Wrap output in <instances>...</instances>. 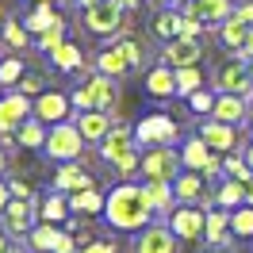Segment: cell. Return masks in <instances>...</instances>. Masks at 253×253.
Segmentation results:
<instances>
[{
  "label": "cell",
  "instance_id": "ab89813d",
  "mask_svg": "<svg viewBox=\"0 0 253 253\" xmlns=\"http://www.w3.org/2000/svg\"><path fill=\"white\" fill-rule=\"evenodd\" d=\"M16 81H23V62L19 58H4L0 62V84H16Z\"/></svg>",
  "mask_w": 253,
  "mask_h": 253
},
{
  "label": "cell",
  "instance_id": "603a6c76",
  "mask_svg": "<svg viewBox=\"0 0 253 253\" xmlns=\"http://www.w3.org/2000/svg\"><path fill=\"white\" fill-rule=\"evenodd\" d=\"M250 23H242V19L238 16H230V19H222L219 23V42L226 50H234V54H242V50H246V42H250Z\"/></svg>",
  "mask_w": 253,
  "mask_h": 253
},
{
  "label": "cell",
  "instance_id": "9c48e42d",
  "mask_svg": "<svg viewBox=\"0 0 253 253\" xmlns=\"http://www.w3.org/2000/svg\"><path fill=\"white\" fill-rule=\"evenodd\" d=\"M180 161L188 165L192 173H204V176H215V173L222 169L219 158H215V150H211V146H207L200 134H196V138H188V142L180 146Z\"/></svg>",
  "mask_w": 253,
  "mask_h": 253
},
{
  "label": "cell",
  "instance_id": "f6af8a7d",
  "mask_svg": "<svg viewBox=\"0 0 253 253\" xmlns=\"http://www.w3.org/2000/svg\"><path fill=\"white\" fill-rule=\"evenodd\" d=\"M234 16L242 19V23H253V0H246V4H238V8H234Z\"/></svg>",
  "mask_w": 253,
  "mask_h": 253
},
{
  "label": "cell",
  "instance_id": "11a10c76",
  "mask_svg": "<svg viewBox=\"0 0 253 253\" xmlns=\"http://www.w3.org/2000/svg\"><path fill=\"white\" fill-rule=\"evenodd\" d=\"M4 250H8V238H4V234H0V253H4Z\"/></svg>",
  "mask_w": 253,
  "mask_h": 253
},
{
  "label": "cell",
  "instance_id": "6da1fadb",
  "mask_svg": "<svg viewBox=\"0 0 253 253\" xmlns=\"http://www.w3.org/2000/svg\"><path fill=\"white\" fill-rule=\"evenodd\" d=\"M154 200H150V192L146 184H115L108 192V207H104V215L115 230H146L142 222L154 219Z\"/></svg>",
  "mask_w": 253,
  "mask_h": 253
},
{
  "label": "cell",
  "instance_id": "7c38bea8",
  "mask_svg": "<svg viewBox=\"0 0 253 253\" xmlns=\"http://www.w3.org/2000/svg\"><path fill=\"white\" fill-rule=\"evenodd\" d=\"M169 222H173V234L188 238V242H200L207 234V211H196V207H176Z\"/></svg>",
  "mask_w": 253,
  "mask_h": 253
},
{
  "label": "cell",
  "instance_id": "6125c7cd",
  "mask_svg": "<svg viewBox=\"0 0 253 253\" xmlns=\"http://www.w3.org/2000/svg\"><path fill=\"white\" fill-rule=\"evenodd\" d=\"M180 4H192V0H180Z\"/></svg>",
  "mask_w": 253,
  "mask_h": 253
},
{
  "label": "cell",
  "instance_id": "b9f144b4",
  "mask_svg": "<svg viewBox=\"0 0 253 253\" xmlns=\"http://www.w3.org/2000/svg\"><path fill=\"white\" fill-rule=\"evenodd\" d=\"M8 192H12V196H16V200H31V188H27V180H8Z\"/></svg>",
  "mask_w": 253,
  "mask_h": 253
},
{
  "label": "cell",
  "instance_id": "52a82bcc",
  "mask_svg": "<svg viewBox=\"0 0 253 253\" xmlns=\"http://www.w3.org/2000/svg\"><path fill=\"white\" fill-rule=\"evenodd\" d=\"M215 88H219V96H222V92L253 96V69H250V62L219 65V69H215Z\"/></svg>",
  "mask_w": 253,
  "mask_h": 253
},
{
  "label": "cell",
  "instance_id": "484cf974",
  "mask_svg": "<svg viewBox=\"0 0 253 253\" xmlns=\"http://www.w3.org/2000/svg\"><path fill=\"white\" fill-rule=\"evenodd\" d=\"M50 62H54L58 73H73V69H81V62H84V50H81L77 42H69V39H65L62 46L50 54Z\"/></svg>",
  "mask_w": 253,
  "mask_h": 253
},
{
  "label": "cell",
  "instance_id": "5b68a950",
  "mask_svg": "<svg viewBox=\"0 0 253 253\" xmlns=\"http://www.w3.org/2000/svg\"><path fill=\"white\" fill-rule=\"evenodd\" d=\"M180 154H173V146H154L150 154H142V176L146 180H176L180 176Z\"/></svg>",
  "mask_w": 253,
  "mask_h": 253
},
{
  "label": "cell",
  "instance_id": "8fae6325",
  "mask_svg": "<svg viewBox=\"0 0 253 253\" xmlns=\"http://www.w3.org/2000/svg\"><path fill=\"white\" fill-rule=\"evenodd\" d=\"M200 58H204V46H200L196 39H188V35H180V39H173V42H165V50H161V62L173 65V69L200 65Z\"/></svg>",
  "mask_w": 253,
  "mask_h": 253
},
{
  "label": "cell",
  "instance_id": "8992f818",
  "mask_svg": "<svg viewBox=\"0 0 253 253\" xmlns=\"http://www.w3.org/2000/svg\"><path fill=\"white\" fill-rule=\"evenodd\" d=\"M123 12L126 8H119L115 0L88 4V8H84V27H88L92 35H115L119 27H123Z\"/></svg>",
  "mask_w": 253,
  "mask_h": 253
},
{
  "label": "cell",
  "instance_id": "277c9868",
  "mask_svg": "<svg viewBox=\"0 0 253 253\" xmlns=\"http://www.w3.org/2000/svg\"><path fill=\"white\" fill-rule=\"evenodd\" d=\"M81 150H84V134H81L77 123H54L46 134V154L54 161H73L81 158Z\"/></svg>",
  "mask_w": 253,
  "mask_h": 253
},
{
  "label": "cell",
  "instance_id": "6f0895ef",
  "mask_svg": "<svg viewBox=\"0 0 253 253\" xmlns=\"http://www.w3.org/2000/svg\"><path fill=\"white\" fill-rule=\"evenodd\" d=\"M88 4H100V0H81V8H88Z\"/></svg>",
  "mask_w": 253,
  "mask_h": 253
},
{
  "label": "cell",
  "instance_id": "bcb514c9",
  "mask_svg": "<svg viewBox=\"0 0 253 253\" xmlns=\"http://www.w3.org/2000/svg\"><path fill=\"white\" fill-rule=\"evenodd\" d=\"M19 92H39V77H23L19 81Z\"/></svg>",
  "mask_w": 253,
  "mask_h": 253
},
{
  "label": "cell",
  "instance_id": "d6986e66",
  "mask_svg": "<svg viewBox=\"0 0 253 253\" xmlns=\"http://www.w3.org/2000/svg\"><path fill=\"white\" fill-rule=\"evenodd\" d=\"M96 69H100V73H108V77H123V73H130V69H134V65H130V54H126V46H123V39H119L115 46L100 50Z\"/></svg>",
  "mask_w": 253,
  "mask_h": 253
},
{
  "label": "cell",
  "instance_id": "94428289",
  "mask_svg": "<svg viewBox=\"0 0 253 253\" xmlns=\"http://www.w3.org/2000/svg\"><path fill=\"white\" fill-rule=\"evenodd\" d=\"M158 4H169V0H158Z\"/></svg>",
  "mask_w": 253,
  "mask_h": 253
},
{
  "label": "cell",
  "instance_id": "ba28073f",
  "mask_svg": "<svg viewBox=\"0 0 253 253\" xmlns=\"http://www.w3.org/2000/svg\"><path fill=\"white\" fill-rule=\"evenodd\" d=\"M138 146H173L176 138V119L173 115H146L142 123L134 126Z\"/></svg>",
  "mask_w": 253,
  "mask_h": 253
},
{
  "label": "cell",
  "instance_id": "1f68e13d",
  "mask_svg": "<svg viewBox=\"0 0 253 253\" xmlns=\"http://www.w3.org/2000/svg\"><path fill=\"white\" fill-rule=\"evenodd\" d=\"M73 207H69V200L65 196H58V192H50L46 200H42V207H39V215H42V222H65V215H69Z\"/></svg>",
  "mask_w": 253,
  "mask_h": 253
},
{
  "label": "cell",
  "instance_id": "7402d4cb",
  "mask_svg": "<svg viewBox=\"0 0 253 253\" xmlns=\"http://www.w3.org/2000/svg\"><path fill=\"white\" fill-rule=\"evenodd\" d=\"M215 119H222V123H242V119H250V104H246V96H234V92H222L219 100H215V111H211Z\"/></svg>",
  "mask_w": 253,
  "mask_h": 253
},
{
  "label": "cell",
  "instance_id": "7bdbcfd3",
  "mask_svg": "<svg viewBox=\"0 0 253 253\" xmlns=\"http://www.w3.org/2000/svg\"><path fill=\"white\" fill-rule=\"evenodd\" d=\"M123 46H126V54H130V65L138 69V65H142V46H138L134 39H123Z\"/></svg>",
  "mask_w": 253,
  "mask_h": 253
},
{
  "label": "cell",
  "instance_id": "7a4b0ae2",
  "mask_svg": "<svg viewBox=\"0 0 253 253\" xmlns=\"http://www.w3.org/2000/svg\"><path fill=\"white\" fill-rule=\"evenodd\" d=\"M100 158L108 161V165H115V173L119 176H130L142 169V154H138V134L130 130V126L115 123L111 126V134L100 142Z\"/></svg>",
  "mask_w": 253,
  "mask_h": 253
},
{
  "label": "cell",
  "instance_id": "60d3db41",
  "mask_svg": "<svg viewBox=\"0 0 253 253\" xmlns=\"http://www.w3.org/2000/svg\"><path fill=\"white\" fill-rule=\"evenodd\" d=\"M222 169H226V176H234V180H250L253 169H250V161L246 158H226L222 161Z\"/></svg>",
  "mask_w": 253,
  "mask_h": 253
},
{
  "label": "cell",
  "instance_id": "cb8c5ba5",
  "mask_svg": "<svg viewBox=\"0 0 253 253\" xmlns=\"http://www.w3.org/2000/svg\"><path fill=\"white\" fill-rule=\"evenodd\" d=\"M146 92L150 96H173L176 92V69L165 65V62H161L158 69H150V73H146Z\"/></svg>",
  "mask_w": 253,
  "mask_h": 253
},
{
  "label": "cell",
  "instance_id": "2e32d148",
  "mask_svg": "<svg viewBox=\"0 0 253 253\" xmlns=\"http://www.w3.org/2000/svg\"><path fill=\"white\" fill-rule=\"evenodd\" d=\"M73 108V100L62 92H39L35 96V115L42 119V123H65V115Z\"/></svg>",
  "mask_w": 253,
  "mask_h": 253
},
{
  "label": "cell",
  "instance_id": "681fc988",
  "mask_svg": "<svg viewBox=\"0 0 253 253\" xmlns=\"http://www.w3.org/2000/svg\"><path fill=\"white\" fill-rule=\"evenodd\" d=\"M115 4H119V8H126V12H130V8H142V0H115Z\"/></svg>",
  "mask_w": 253,
  "mask_h": 253
},
{
  "label": "cell",
  "instance_id": "7dc6e473",
  "mask_svg": "<svg viewBox=\"0 0 253 253\" xmlns=\"http://www.w3.org/2000/svg\"><path fill=\"white\" fill-rule=\"evenodd\" d=\"M12 204V192H8V184H0V211Z\"/></svg>",
  "mask_w": 253,
  "mask_h": 253
},
{
  "label": "cell",
  "instance_id": "ffe728a7",
  "mask_svg": "<svg viewBox=\"0 0 253 253\" xmlns=\"http://www.w3.org/2000/svg\"><path fill=\"white\" fill-rule=\"evenodd\" d=\"M62 234H65V230H58L54 222H35L31 234H27V250H31V253H58Z\"/></svg>",
  "mask_w": 253,
  "mask_h": 253
},
{
  "label": "cell",
  "instance_id": "9f6ffc18",
  "mask_svg": "<svg viewBox=\"0 0 253 253\" xmlns=\"http://www.w3.org/2000/svg\"><path fill=\"white\" fill-rule=\"evenodd\" d=\"M4 165H8V161H4V150H0V173H4Z\"/></svg>",
  "mask_w": 253,
  "mask_h": 253
},
{
  "label": "cell",
  "instance_id": "5bb4252c",
  "mask_svg": "<svg viewBox=\"0 0 253 253\" xmlns=\"http://www.w3.org/2000/svg\"><path fill=\"white\" fill-rule=\"evenodd\" d=\"M4 215V230L8 234H31V226H35V204L31 200H16L12 196V204L0 211Z\"/></svg>",
  "mask_w": 253,
  "mask_h": 253
},
{
  "label": "cell",
  "instance_id": "4fadbf2b",
  "mask_svg": "<svg viewBox=\"0 0 253 253\" xmlns=\"http://www.w3.org/2000/svg\"><path fill=\"white\" fill-rule=\"evenodd\" d=\"M134 253H176V234H173V226H161V222L146 226L142 234L134 238Z\"/></svg>",
  "mask_w": 253,
  "mask_h": 253
},
{
  "label": "cell",
  "instance_id": "d6a6232c",
  "mask_svg": "<svg viewBox=\"0 0 253 253\" xmlns=\"http://www.w3.org/2000/svg\"><path fill=\"white\" fill-rule=\"evenodd\" d=\"M42 119L39 115H31L27 123L19 126V146H27V150H39V146H46V130H42Z\"/></svg>",
  "mask_w": 253,
  "mask_h": 253
},
{
  "label": "cell",
  "instance_id": "74e56055",
  "mask_svg": "<svg viewBox=\"0 0 253 253\" xmlns=\"http://www.w3.org/2000/svg\"><path fill=\"white\" fill-rule=\"evenodd\" d=\"M62 42H65V19H58V23L50 27V31L39 35V42H35V46H39V50H46V54H54V50L62 46Z\"/></svg>",
  "mask_w": 253,
  "mask_h": 253
},
{
  "label": "cell",
  "instance_id": "3957f363",
  "mask_svg": "<svg viewBox=\"0 0 253 253\" xmlns=\"http://www.w3.org/2000/svg\"><path fill=\"white\" fill-rule=\"evenodd\" d=\"M73 108L77 111H111L115 108V100H119V84H115V77H108V73H92V77H84L73 88Z\"/></svg>",
  "mask_w": 253,
  "mask_h": 253
},
{
  "label": "cell",
  "instance_id": "d4e9b609",
  "mask_svg": "<svg viewBox=\"0 0 253 253\" xmlns=\"http://www.w3.org/2000/svg\"><path fill=\"white\" fill-rule=\"evenodd\" d=\"M184 12H173V8H165V12H158L154 16V35L158 39H165V42H173V39H180L184 35Z\"/></svg>",
  "mask_w": 253,
  "mask_h": 253
},
{
  "label": "cell",
  "instance_id": "ac0fdd59",
  "mask_svg": "<svg viewBox=\"0 0 253 253\" xmlns=\"http://www.w3.org/2000/svg\"><path fill=\"white\" fill-rule=\"evenodd\" d=\"M77 126L84 142H104L115 123H111V111H77Z\"/></svg>",
  "mask_w": 253,
  "mask_h": 253
},
{
  "label": "cell",
  "instance_id": "816d5d0a",
  "mask_svg": "<svg viewBox=\"0 0 253 253\" xmlns=\"http://www.w3.org/2000/svg\"><path fill=\"white\" fill-rule=\"evenodd\" d=\"M246 161H250V169H253V142L246 146Z\"/></svg>",
  "mask_w": 253,
  "mask_h": 253
},
{
  "label": "cell",
  "instance_id": "ee69618b",
  "mask_svg": "<svg viewBox=\"0 0 253 253\" xmlns=\"http://www.w3.org/2000/svg\"><path fill=\"white\" fill-rule=\"evenodd\" d=\"M81 253H119V250H115L111 242H88V246H84Z\"/></svg>",
  "mask_w": 253,
  "mask_h": 253
},
{
  "label": "cell",
  "instance_id": "9a60e30c",
  "mask_svg": "<svg viewBox=\"0 0 253 253\" xmlns=\"http://www.w3.org/2000/svg\"><path fill=\"white\" fill-rule=\"evenodd\" d=\"M200 138H204L211 150H238L242 134H238L234 123H222V119H211V123L200 126Z\"/></svg>",
  "mask_w": 253,
  "mask_h": 253
},
{
  "label": "cell",
  "instance_id": "83f0119b",
  "mask_svg": "<svg viewBox=\"0 0 253 253\" xmlns=\"http://www.w3.org/2000/svg\"><path fill=\"white\" fill-rule=\"evenodd\" d=\"M173 188H176V200L180 204H196L200 196H204V173H184V176H176L173 180Z\"/></svg>",
  "mask_w": 253,
  "mask_h": 253
},
{
  "label": "cell",
  "instance_id": "8d00e7d4",
  "mask_svg": "<svg viewBox=\"0 0 253 253\" xmlns=\"http://www.w3.org/2000/svg\"><path fill=\"white\" fill-rule=\"evenodd\" d=\"M230 230H234V238H253V207L230 211Z\"/></svg>",
  "mask_w": 253,
  "mask_h": 253
},
{
  "label": "cell",
  "instance_id": "f907efd6",
  "mask_svg": "<svg viewBox=\"0 0 253 253\" xmlns=\"http://www.w3.org/2000/svg\"><path fill=\"white\" fill-rule=\"evenodd\" d=\"M207 253H234V250H230V246L222 242V246H211V250H207Z\"/></svg>",
  "mask_w": 253,
  "mask_h": 253
},
{
  "label": "cell",
  "instance_id": "e0dca14e",
  "mask_svg": "<svg viewBox=\"0 0 253 253\" xmlns=\"http://www.w3.org/2000/svg\"><path fill=\"white\" fill-rule=\"evenodd\" d=\"M54 188L58 192H84V188H96L92 176H88V169H81L77 161H62V169L54 173Z\"/></svg>",
  "mask_w": 253,
  "mask_h": 253
},
{
  "label": "cell",
  "instance_id": "4dcf8cb0",
  "mask_svg": "<svg viewBox=\"0 0 253 253\" xmlns=\"http://www.w3.org/2000/svg\"><path fill=\"white\" fill-rule=\"evenodd\" d=\"M242 200H246V180H234V176H226V184L215 192V204L226 207V211L242 207Z\"/></svg>",
  "mask_w": 253,
  "mask_h": 253
},
{
  "label": "cell",
  "instance_id": "91938a15",
  "mask_svg": "<svg viewBox=\"0 0 253 253\" xmlns=\"http://www.w3.org/2000/svg\"><path fill=\"white\" fill-rule=\"evenodd\" d=\"M31 4H54V0H31Z\"/></svg>",
  "mask_w": 253,
  "mask_h": 253
},
{
  "label": "cell",
  "instance_id": "680465c9",
  "mask_svg": "<svg viewBox=\"0 0 253 253\" xmlns=\"http://www.w3.org/2000/svg\"><path fill=\"white\" fill-rule=\"evenodd\" d=\"M250 130H253V104H250Z\"/></svg>",
  "mask_w": 253,
  "mask_h": 253
},
{
  "label": "cell",
  "instance_id": "f1b7e54d",
  "mask_svg": "<svg viewBox=\"0 0 253 253\" xmlns=\"http://www.w3.org/2000/svg\"><path fill=\"white\" fill-rule=\"evenodd\" d=\"M69 207H73L77 215H96V211L108 207V196H100L96 188H84V192H73V196H69Z\"/></svg>",
  "mask_w": 253,
  "mask_h": 253
},
{
  "label": "cell",
  "instance_id": "836d02e7",
  "mask_svg": "<svg viewBox=\"0 0 253 253\" xmlns=\"http://www.w3.org/2000/svg\"><path fill=\"white\" fill-rule=\"evenodd\" d=\"M58 19H62V16H58V12L50 8V4H35V12L27 16V31L42 35V31H50V27L58 23Z\"/></svg>",
  "mask_w": 253,
  "mask_h": 253
},
{
  "label": "cell",
  "instance_id": "d590c367",
  "mask_svg": "<svg viewBox=\"0 0 253 253\" xmlns=\"http://www.w3.org/2000/svg\"><path fill=\"white\" fill-rule=\"evenodd\" d=\"M196 88H204V73H200L196 65H188V69H176V92L188 100Z\"/></svg>",
  "mask_w": 253,
  "mask_h": 253
},
{
  "label": "cell",
  "instance_id": "f35d334b",
  "mask_svg": "<svg viewBox=\"0 0 253 253\" xmlns=\"http://www.w3.org/2000/svg\"><path fill=\"white\" fill-rule=\"evenodd\" d=\"M215 100H219L215 92H207V88H196V92L188 96V108L196 111V115H207V111H215Z\"/></svg>",
  "mask_w": 253,
  "mask_h": 253
},
{
  "label": "cell",
  "instance_id": "f5cc1de1",
  "mask_svg": "<svg viewBox=\"0 0 253 253\" xmlns=\"http://www.w3.org/2000/svg\"><path fill=\"white\" fill-rule=\"evenodd\" d=\"M4 253H31V250H19V246H8Z\"/></svg>",
  "mask_w": 253,
  "mask_h": 253
},
{
  "label": "cell",
  "instance_id": "e575fe53",
  "mask_svg": "<svg viewBox=\"0 0 253 253\" xmlns=\"http://www.w3.org/2000/svg\"><path fill=\"white\" fill-rule=\"evenodd\" d=\"M4 42H8L12 50H27V46H31V31H27V23L8 19V23H4Z\"/></svg>",
  "mask_w": 253,
  "mask_h": 253
},
{
  "label": "cell",
  "instance_id": "f546056e",
  "mask_svg": "<svg viewBox=\"0 0 253 253\" xmlns=\"http://www.w3.org/2000/svg\"><path fill=\"white\" fill-rule=\"evenodd\" d=\"M146 192H150V200L161 215H173V196H176L173 180H146Z\"/></svg>",
  "mask_w": 253,
  "mask_h": 253
},
{
  "label": "cell",
  "instance_id": "44dd1931",
  "mask_svg": "<svg viewBox=\"0 0 253 253\" xmlns=\"http://www.w3.org/2000/svg\"><path fill=\"white\" fill-rule=\"evenodd\" d=\"M188 16L204 19V23H222V19L234 16V0H192Z\"/></svg>",
  "mask_w": 253,
  "mask_h": 253
},
{
  "label": "cell",
  "instance_id": "db71d44e",
  "mask_svg": "<svg viewBox=\"0 0 253 253\" xmlns=\"http://www.w3.org/2000/svg\"><path fill=\"white\" fill-rule=\"evenodd\" d=\"M4 23H8V19H4V8H0V39H4Z\"/></svg>",
  "mask_w": 253,
  "mask_h": 253
},
{
  "label": "cell",
  "instance_id": "30bf717a",
  "mask_svg": "<svg viewBox=\"0 0 253 253\" xmlns=\"http://www.w3.org/2000/svg\"><path fill=\"white\" fill-rule=\"evenodd\" d=\"M35 115V104L27 100V92H12V96H0V134L8 130H19Z\"/></svg>",
  "mask_w": 253,
  "mask_h": 253
},
{
  "label": "cell",
  "instance_id": "4316f807",
  "mask_svg": "<svg viewBox=\"0 0 253 253\" xmlns=\"http://www.w3.org/2000/svg\"><path fill=\"white\" fill-rule=\"evenodd\" d=\"M226 234H230V211H226V207L207 211V234H204V242H207V246H222Z\"/></svg>",
  "mask_w": 253,
  "mask_h": 253
},
{
  "label": "cell",
  "instance_id": "c3c4849f",
  "mask_svg": "<svg viewBox=\"0 0 253 253\" xmlns=\"http://www.w3.org/2000/svg\"><path fill=\"white\" fill-rule=\"evenodd\" d=\"M238 58H246V62H250V58H253V31H250V42H246V50H242Z\"/></svg>",
  "mask_w": 253,
  "mask_h": 253
}]
</instances>
